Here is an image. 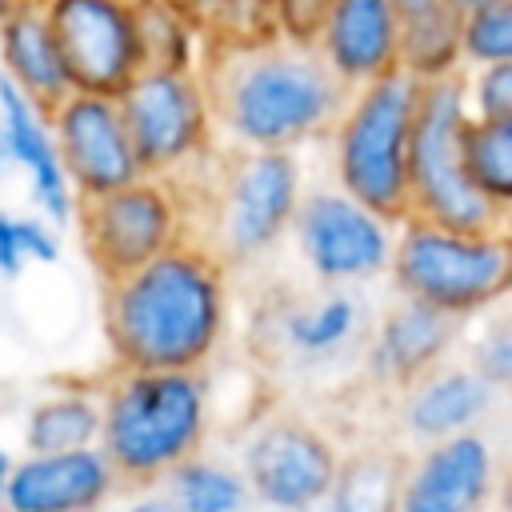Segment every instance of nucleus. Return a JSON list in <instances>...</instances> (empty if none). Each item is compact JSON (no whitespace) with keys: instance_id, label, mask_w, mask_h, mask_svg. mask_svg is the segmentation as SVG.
Segmentation results:
<instances>
[{"instance_id":"12","label":"nucleus","mask_w":512,"mask_h":512,"mask_svg":"<svg viewBox=\"0 0 512 512\" xmlns=\"http://www.w3.org/2000/svg\"><path fill=\"white\" fill-rule=\"evenodd\" d=\"M372 304L352 288H316L308 296L264 300L248 316L252 352L276 356L292 372H324L360 356L364 332L372 324Z\"/></svg>"},{"instance_id":"4","label":"nucleus","mask_w":512,"mask_h":512,"mask_svg":"<svg viewBox=\"0 0 512 512\" xmlns=\"http://www.w3.org/2000/svg\"><path fill=\"white\" fill-rule=\"evenodd\" d=\"M308 184L304 152H220L180 188L196 208V240L232 276H244L288 244Z\"/></svg>"},{"instance_id":"2","label":"nucleus","mask_w":512,"mask_h":512,"mask_svg":"<svg viewBox=\"0 0 512 512\" xmlns=\"http://www.w3.org/2000/svg\"><path fill=\"white\" fill-rule=\"evenodd\" d=\"M200 76L224 152H308L328 136L348 96L308 44L280 36L208 44Z\"/></svg>"},{"instance_id":"17","label":"nucleus","mask_w":512,"mask_h":512,"mask_svg":"<svg viewBox=\"0 0 512 512\" xmlns=\"http://www.w3.org/2000/svg\"><path fill=\"white\" fill-rule=\"evenodd\" d=\"M120 492L124 480L96 444L72 452H20L0 512H104Z\"/></svg>"},{"instance_id":"15","label":"nucleus","mask_w":512,"mask_h":512,"mask_svg":"<svg viewBox=\"0 0 512 512\" xmlns=\"http://www.w3.org/2000/svg\"><path fill=\"white\" fill-rule=\"evenodd\" d=\"M48 124L76 200L116 192L144 176L116 96L68 92L60 104L48 108Z\"/></svg>"},{"instance_id":"30","label":"nucleus","mask_w":512,"mask_h":512,"mask_svg":"<svg viewBox=\"0 0 512 512\" xmlns=\"http://www.w3.org/2000/svg\"><path fill=\"white\" fill-rule=\"evenodd\" d=\"M460 64L464 72L484 64H512V0L460 16Z\"/></svg>"},{"instance_id":"37","label":"nucleus","mask_w":512,"mask_h":512,"mask_svg":"<svg viewBox=\"0 0 512 512\" xmlns=\"http://www.w3.org/2000/svg\"><path fill=\"white\" fill-rule=\"evenodd\" d=\"M16 4H20V0H0V20H4V16H8Z\"/></svg>"},{"instance_id":"22","label":"nucleus","mask_w":512,"mask_h":512,"mask_svg":"<svg viewBox=\"0 0 512 512\" xmlns=\"http://www.w3.org/2000/svg\"><path fill=\"white\" fill-rule=\"evenodd\" d=\"M100 436V380H56L20 412L24 452L92 448Z\"/></svg>"},{"instance_id":"39","label":"nucleus","mask_w":512,"mask_h":512,"mask_svg":"<svg viewBox=\"0 0 512 512\" xmlns=\"http://www.w3.org/2000/svg\"><path fill=\"white\" fill-rule=\"evenodd\" d=\"M0 324H4V308H0Z\"/></svg>"},{"instance_id":"3","label":"nucleus","mask_w":512,"mask_h":512,"mask_svg":"<svg viewBox=\"0 0 512 512\" xmlns=\"http://www.w3.org/2000/svg\"><path fill=\"white\" fill-rule=\"evenodd\" d=\"M212 372H132L116 368L100 380V436L124 488H152L176 464L204 452L216 436Z\"/></svg>"},{"instance_id":"19","label":"nucleus","mask_w":512,"mask_h":512,"mask_svg":"<svg viewBox=\"0 0 512 512\" xmlns=\"http://www.w3.org/2000/svg\"><path fill=\"white\" fill-rule=\"evenodd\" d=\"M0 148L8 156V168L24 176L32 212L52 220L56 228H72L80 200L68 188L64 164H60V152L52 140L48 108L20 96L4 76H0Z\"/></svg>"},{"instance_id":"25","label":"nucleus","mask_w":512,"mask_h":512,"mask_svg":"<svg viewBox=\"0 0 512 512\" xmlns=\"http://www.w3.org/2000/svg\"><path fill=\"white\" fill-rule=\"evenodd\" d=\"M396 72L412 76L416 84L460 76L464 72V64H460V16L444 4L400 16Z\"/></svg>"},{"instance_id":"31","label":"nucleus","mask_w":512,"mask_h":512,"mask_svg":"<svg viewBox=\"0 0 512 512\" xmlns=\"http://www.w3.org/2000/svg\"><path fill=\"white\" fill-rule=\"evenodd\" d=\"M472 120H512V64H484L460 72Z\"/></svg>"},{"instance_id":"40","label":"nucleus","mask_w":512,"mask_h":512,"mask_svg":"<svg viewBox=\"0 0 512 512\" xmlns=\"http://www.w3.org/2000/svg\"><path fill=\"white\" fill-rule=\"evenodd\" d=\"M128 4H132V0H128Z\"/></svg>"},{"instance_id":"26","label":"nucleus","mask_w":512,"mask_h":512,"mask_svg":"<svg viewBox=\"0 0 512 512\" xmlns=\"http://www.w3.org/2000/svg\"><path fill=\"white\" fill-rule=\"evenodd\" d=\"M160 488L176 504V512H248L252 504L236 460L212 456L208 448L176 464L160 480Z\"/></svg>"},{"instance_id":"9","label":"nucleus","mask_w":512,"mask_h":512,"mask_svg":"<svg viewBox=\"0 0 512 512\" xmlns=\"http://www.w3.org/2000/svg\"><path fill=\"white\" fill-rule=\"evenodd\" d=\"M72 228L80 236L84 260L104 284L176 244L196 240V208L180 184L140 176L116 192L80 200Z\"/></svg>"},{"instance_id":"23","label":"nucleus","mask_w":512,"mask_h":512,"mask_svg":"<svg viewBox=\"0 0 512 512\" xmlns=\"http://www.w3.org/2000/svg\"><path fill=\"white\" fill-rule=\"evenodd\" d=\"M404 452L388 444L348 448L320 512H396Z\"/></svg>"},{"instance_id":"28","label":"nucleus","mask_w":512,"mask_h":512,"mask_svg":"<svg viewBox=\"0 0 512 512\" xmlns=\"http://www.w3.org/2000/svg\"><path fill=\"white\" fill-rule=\"evenodd\" d=\"M64 256V228L40 212L0 208V280H20L32 268H56Z\"/></svg>"},{"instance_id":"14","label":"nucleus","mask_w":512,"mask_h":512,"mask_svg":"<svg viewBox=\"0 0 512 512\" xmlns=\"http://www.w3.org/2000/svg\"><path fill=\"white\" fill-rule=\"evenodd\" d=\"M72 92L120 96L140 72L128 0H40Z\"/></svg>"},{"instance_id":"8","label":"nucleus","mask_w":512,"mask_h":512,"mask_svg":"<svg viewBox=\"0 0 512 512\" xmlns=\"http://www.w3.org/2000/svg\"><path fill=\"white\" fill-rule=\"evenodd\" d=\"M464 124H468V104L460 76L420 84V104L408 140V216L456 232L508 228V216L496 212L464 176L460 164Z\"/></svg>"},{"instance_id":"35","label":"nucleus","mask_w":512,"mask_h":512,"mask_svg":"<svg viewBox=\"0 0 512 512\" xmlns=\"http://www.w3.org/2000/svg\"><path fill=\"white\" fill-rule=\"evenodd\" d=\"M444 8H452L456 16H464V12H476V8H488V4H504V0H440Z\"/></svg>"},{"instance_id":"5","label":"nucleus","mask_w":512,"mask_h":512,"mask_svg":"<svg viewBox=\"0 0 512 512\" xmlns=\"http://www.w3.org/2000/svg\"><path fill=\"white\" fill-rule=\"evenodd\" d=\"M384 280L396 300H416L472 324L488 312H500L512 292V240L508 228L492 232H456L416 216L396 220L392 260Z\"/></svg>"},{"instance_id":"21","label":"nucleus","mask_w":512,"mask_h":512,"mask_svg":"<svg viewBox=\"0 0 512 512\" xmlns=\"http://www.w3.org/2000/svg\"><path fill=\"white\" fill-rule=\"evenodd\" d=\"M0 76L40 108H52L72 92L40 0H20L0 20Z\"/></svg>"},{"instance_id":"16","label":"nucleus","mask_w":512,"mask_h":512,"mask_svg":"<svg viewBox=\"0 0 512 512\" xmlns=\"http://www.w3.org/2000/svg\"><path fill=\"white\" fill-rule=\"evenodd\" d=\"M468 324L424 308L416 300H392L372 312V324L360 344V372L380 392H400L432 368L456 360L460 336Z\"/></svg>"},{"instance_id":"20","label":"nucleus","mask_w":512,"mask_h":512,"mask_svg":"<svg viewBox=\"0 0 512 512\" xmlns=\"http://www.w3.org/2000/svg\"><path fill=\"white\" fill-rule=\"evenodd\" d=\"M396 48L400 12L392 0H332L312 40V52L344 88H360L396 72Z\"/></svg>"},{"instance_id":"13","label":"nucleus","mask_w":512,"mask_h":512,"mask_svg":"<svg viewBox=\"0 0 512 512\" xmlns=\"http://www.w3.org/2000/svg\"><path fill=\"white\" fill-rule=\"evenodd\" d=\"M504 460L496 436L464 432L404 452L396 512H500Z\"/></svg>"},{"instance_id":"33","label":"nucleus","mask_w":512,"mask_h":512,"mask_svg":"<svg viewBox=\"0 0 512 512\" xmlns=\"http://www.w3.org/2000/svg\"><path fill=\"white\" fill-rule=\"evenodd\" d=\"M128 496L120 500V512H176V504L164 496L160 484L152 488H124Z\"/></svg>"},{"instance_id":"32","label":"nucleus","mask_w":512,"mask_h":512,"mask_svg":"<svg viewBox=\"0 0 512 512\" xmlns=\"http://www.w3.org/2000/svg\"><path fill=\"white\" fill-rule=\"evenodd\" d=\"M328 8H332V0H268L272 36H280L288 44H308L312 48Z\"/></svg>"},{"instance_id":"11","label":"nucleus","mask_w":512,"mask_h":512,"mask_svg":"<svg viewBox=\"0 0 512 512\" xmlns=\"http://www.w3.org/2000/svg\"><path fill=\"white\" fill-rule=\"evenodd\" d=\"M288 240H292L296 264L312 284L364 292L388 272L396 224L364 208L336 184L312 180L300 196Z\"/></svg>"},{"instance_id":"7","label":"nucleus","mask_w":512,"mask_h":512,"mask_svg":"<svg viewBox=\"0 0 512 512\" xmlns=\"http://www.w3.org/2000/svg\"><path fill=\"white\" fill-rule=\"evenodd\" d=\"M116 104L144 176L188 184L224 152L200 72L140 68Z\"/></svg>"},{"instance_id":"18","label":"nucleus","mask_w":512,"mask_h":512,"mask_svg":"<svg viewBox=\"0 0 512 512\" xmlns=\"http://www.w3.org/2000/svg\"><path fill=\"white\" fill-rule=\"evenodd\" d=\"M500 400L504 392H496L460 360H448L396 392V432L416 448L464 432H484L500 416Z\"/></svg>"},{"instance_id":"36","label":"nucleus","mask_w":512,"mask_h":512,"mask_svg":"<svg viewBox=\"0 0 512 512\" xmlns=\"http://www.w3.org/2000/svg\"><path fill=\"white\" fill-rule=\"evenodd\" d=\"M432 4H440V0H392V8H396L400 16H412V12H424V8H432Z\"/></svg>"},{"instance_id":"6","label":"nucleus","mask_w":512,"mask_h":512,"mask_svg":"<svg viewBox=\"0 0 512 512\" xmlns=\"http://www.w3.org/2000/svg\"><path fill=\"white\" fill-rule=\"evenodd\" d=\"M420 104V84L388 72L348 88L336 124L328 128V184L380 212L384 220L408 216V140Z\"/></svg>"},{"instance_id":"24","label":"nucleus","mask_w":512,"mask_h":512,"mask_svg":"<svg viewBox=\"0 0 512 512\" xmlns=\"http://www.w3.org/2000/svg\"><path fill=\"white\" fill-rule=\"evenodd\" d=\"M132 24L140 44V68L200 72L208 40L176 0H132Z\"/></svg>"},{"instance_id":"10","label":"nucleus","mask_w":512,"mask_h":512,"mask_svg":"<svg viewBox=\"0 0 512 512\" xmlns=\"http://www.w3.org/2000/svg\"><path fill=\"white\" fill-rule=\"evenodd\" d=\"M340 456V440L300 412H256L236 436V468L268 512H320Z\"/></svg>"},{"instance_id":"38","label":"nucleus","mask_w":512,"mask_h":512,"mask_svg":"<svg viewBox=\"0 0 512 512\" xmlns=\"http://www.w3.org/2000/svg\"><path fill=\"white\" fill-rule=\"evenodd\" d=\"M4 172H12V168H8V156H4V148H0V176H4Z\"/></svg>"},{"instance_id":"27","label":"nucleus","mask_w":512,"mask_h":512,"mask_svg":"<svg viewBox=\"0 0 512 512\" xmlns=\"http://www.w3.org/2000/svg\"><path fill=\"white\" fill-rule=\"evenodd\" d=\"M460 164L468 184L496 208L512 212V120H472L460 128Z\"/></svg>"},{"instance_id":"34","label":"nucleus","mask_w":512,"mask_h":512,"mask_svg":"<svg viewBox=\"0 0 512 512\" xmlns=\"http://www.w3.org/2000/svg\"><path fill=\"white\" fill-rule=\"evenodd\" d=\"M12 460H16L12 444L0 440V508H4V488H8V476H12Z\"/></svg>"},{"instance_id":"29","label":"nucleus","mask_w":512,"mask_h":512,"mask_svg":"<svg viewBox=\"0 0 512 512\" xmlns=\"http://www.w3.org/2000/svg\"><path fill=\"white\" fill-rule=\"evenodd\" d=\"M456 356L464 368H472L496 392H508V384H512V320H508V312L500 308V312L472 320L460 336Z\"/></svg>"},{"instance_id":"1","label":"nucleus","mask_w":512,"mask_h":512,"mask_svg":"<svg viewBox=\"0 0 512 512\" xmlns=\"http://www.w3.org/2000/svg\"><path fill=\"white\" fill-rule=\"evenodd\" d=\"M100 332L108 372H212L240 332L236 276L200 244L104 280Z\"/></svg>"}]
</instances>
